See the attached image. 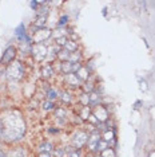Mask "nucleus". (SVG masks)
Listing matches in <instances>:
<instances>
[{
    "label": "nucleus",
    "instance_id": "6e6552de",
    "mask_svg": "<svg viewBox=\"0 0 155 157\" xmlns=\"http://www.w3.org/2000/svg\"><path fill=\"white\" fill-rule=\"evenodd\" d=\"M16 56V48L13 46H9V47L5 48V51L3 52L2 56V63L3 65H8V63H12L13 59Z\"/></svg>",
    "mask_w": 155,
    "mask_h": 157
},
{
    "label": "nucleus",
    "instance_id": "f03ea898",
    "mask_svg": "<svg viewBox=\"0 0 155 157\" xmlns=\"http://www.w3.org/2000/svg\"><path fill=\"white\" fill-rule=\"evenodd\" d=\"M5 73H7V75L11 78V79H20V78L24 75V67L22 65V62L13 60L12 63H9L8 65Z\"/></svg>",
    "mask_w": 155,
    "mask_h": 157
},
{
    "label": "nucleus",
    "instance_id": "2f4dec72",
    "mask_svg": "<svg viewBox=\"0 0 155 157\" xmlns=\"http://www.w3.org/2000/svg\"><path fill=\"white\" fill-rule=\"evenodd\" d=\"M38 157H51V156H50V153H39Z\"/></svg>",
    "mask_w": 155,
    "mask_h": 157
},
{
    "label": "nucleus",
    "instance_id": "20e7f679",
    "mask_svg": "<svg viewBox=\"0 0 155 157\" xmlns=\"http://www.w3.org/2000/svg\"><path fill=\"white\" fill-rule=\"evenodd\" d=\"M92 116L96 118V121L99 124H104L106 121L108 120V109L102 105H98V106H95L92 110Z\"/></svg>",
    "mask_w": 155,
    "mask_h": 157
},
{
    "label": "nucleus",
    "instance_id": "a211bd4d",
    "mask_svg": "<svg viewBox=\"0 0 155 157\" xmlns=\"http://www.w3.org/2000/svg\"><path fill=\"white\" fill-rule=\"evenodd\" d=\"M64 48L67 50V51H70V52H75V51H78L76 42H74V40H68V42H67V43H66Z\"/></svg>",
    "mask_w": 155,
    "mask_h": 157
},
{
    "label": "nucleus",
    "instance_id": "bb28decb",
    "mask_svg": "<svg viewBox=\"0 0 155 157\" xmlns=\"http://www.w3.org/2000/svg\"><path fill=\"white\" fill-rule=\"evenodd\" d=\"M41 108H43V110H45V112H47V110H52L54 109V103H52V101H44L43 102V105H41Z\"/></svg>",
    "mask_w": 155,
    "mask_h": 157
},
{
    "label": "nucleus",
    "instance_id": "c85d7f7f",
    "mask_svg": "<svg viewBox=\"0 0 155 157\" xmlns=\"http://www.w3.org/2000/svg\"><path fill=\"white\" fill-rule=\"evenodd\" d=\"M68 20H70L68 15H63V16L60 17V19H59L58 24H59V26H64V24H67V23H68Z\"/></svg>",
    "mask_w": 155,
    "mask_h": 157
},
{
    "label": "nucleus",
    "instance_id": "ddd939ff",
    "mask_svg": "<svg viewBox=\"0 0 155 157\" xmlns=\"http://www.w3.org/2000/svg\"><path fill=\"white\" fill-rule=\"evenodd\" d=\"M79 117L80 120H88L91 117V108L90 106H82V109H80V113H79Z\"/></svg>",
    "mask_w": 155,
    "mask_h": 157
},
{
    "label": "nucleus",
    "instance_id": "c756f323",
    "mask_svg": "<svg viewBox=\"0 0 155 157\" xmlns=\"http://www.w3.org/2000/svg\"><path fill=\"white\" fill-rule=\"evenodd\" d=\"M68 157H80V151L79 149H72V151H68Z\"/></svg>",
    "mask_w": 155,
    "mask_h": 157
},
{
    "label": "nucleus",
    "instance_id": "f257e3e1",
    "mask_svg": "<svg viewBox=\"0 0 155 157\" xmlns=\"http://www.w3.org/2000/svg\"><path fill=\"white\" fill-rule=\"evenodd\" d=\"M2 124V137L7 141L20 140L26 132V122L23 121L20 113L8 112L0 118Z\"/></svg>",
    "mask_w": 155,
    "mask_h": 157
},
{
    "label": "nucleus",
    "instance_id": "72a5a7b5",
    "mask_svg": "<svg viewBox=\"0 0 155 157\" xmlns=\"http://www.w3.org/2000/svg\"><path fill=\"white\" fill-rule=\"evenodd\" d=\"M0 157H8V156H7V153H4L3 151H0Z\"/></svg>",
    "mask_w": 155,
    "mask_h": 157
},
{
    "label": "nucleus",
    "instance_id": "7c9ffc66",
    "mask_svg": "<svg viewBox=\"0 0 155 157\" xmlns=\"http://www.w3.org/2000/svg\"><path fill=\"white\" fill-rule=\"evenodd\" d=\"M30 6H31V8H32L34 10V11H35V10H36V11H38V2H31L30 3Z\"/></svg>",
    "mask_w": 155,
    "mask_h": 157
},
{
    "label": "nucleus",
    "instance_id": "4be33fe9",
    "mask_svg": "<svg viewBox=\"0 0 155 157\" xmlns=\"http://www.w3.org/2000/svg\"><path fill=\"white\" fill-rule=\"evenodd\" d=\"M107 148H108V142H106L104 140H100L99 144L96 145V151H95V152H100L102 153L104 149H107Z\"/></svg>",
    "mask_w": 155,
    "mask_h": 157
},
{
    "label": "nucleus",
    "instance_id": "1a4fd4ad",
    "mask_svg": "<svg viewBox=\"0 0 155 157\" xmlns=\"http://www.w3.org/2000/svg\"><path fill=\"white\" fill-rule=\"evenodd\" d=\"M75 74H76V77L79 78L80 82H86L90 78V71H88V69H87L86 66H82Z\"/></svg>",
    "mask_w": 155,
    "mask_h": 157
},
{
    "label": "nucleus",
    "instance_id": "cd10ccee",
    "mask_svg": "<svg viewBox=\"0 0 155 157\" xmlns=\"http://www.w3.org/2000/svg\"><path fill=\"white\" fill-rule=\"evenodd\" d=\"M67 42H68V38H67V36H63V38L56 39V44H58V46H60V47H64Z\"/></svg>",
    "mask_w": 155,
    "mask_h": 157
},
{
    "label": "nucleus",
    "instance_id": "9d476101",
    "mask_svg": "<svg viewBox=\"0 0 155 157\" xmlns=\"http://www.w3.org/2000/svg\"><path fill=\"white\" fill-rule=\"evenodd\" d=\"M66 82H67V85H70L72 87L80 86V81L76 77V74H68V75H66Z\"/></svg>",
    "mask_w": 155,
    "mask_h": 157
},
{
    "label": "nucleus",
    "instance_id": "7ed1b4c3",
    "mask_svg": "<svg viewBox=\"0 0 155 157\" xmlns=\"http://www.w3.org/2000/svg\"><path fill=\"white\" fill-rule=\"evenodd\" d=\"M31 52H32V55H34V58L36 62H43L48 55V48L44 43H39V44L32 46Z\"/></svg>",
    "mask_w": 155,
    "mask_h": 157
},
{
    "label": "nucleus",
    "instance_id": "6ab92c4d",
    "mask_svg": "<svg viewBox=\"0 0 155 157\" xmlns=\"http://www.w3.org/2000/svg\"><path fill=\"white\" fill-rule=\"evenodd\" d=\"M59 95H58V91L55 90L54 87H50L47 90V98H48V101H55L56 98H58Z\"/></svg>",
    "mask_w": 155,
    "mask_h": 157
},
{
    "label": "nucleus",
    "instance_id": "393cba45",
    "mask_svg": "<svg viewBox=\"0 0 155 157\" xmlns=\"http://www.w3.org/2000/svg\"><path fill=\"white\" fill-rule=\"evenodd\" d=\"M66 116H67L66 109H63V108H58V109L55 110V117H58V118H64Z\"/></svg>",
    "mask_w": 155,
    "mask_h": 157
},
{
    "label": "nucleus",
    "instance_id": "aec40b11",
    "mask_svg": "<svg viewBox=\"0 0 155 157\" xmlns=\"http://www.w3.org/2000/svg\"><path fill=\"white\" fill-rule=\"evenodd\" d=\"M100 156L102 157H116V153H115V151L111 148V146H108L107 149H104V151L100 153Z\"/></svg>",
    "mask_w": 155,
    "mask_h": 157
},
{
    "label": "nucleus",
    "instance_id": "2eb2a0df",
    "mask_svg": "<svg viewBox=\"0 0 155 157\" xmlns=\"http://www.w3.org/2000/svg\"><path fill=\"white\" fill-rule=\"evenodd\" d=\"M70 55H71V52H70V51H67L66 48H62L60 51L58 52V55H56V56H58V58L60 59L62 62H67V60L70 59Z\"/></svg>",
    "mask_w": 155,
    "mask_h": 157
},
{
    "label": "nucleus",
    "instance_id": "c9c22d12",
    "mask_svg": "<svg viewBox=\"0 0 155 157\" xmlns=\"http://www.w3.org/2000/svg\"><path fill=\"white\" fill-rule=\"evenodd\" d=\"M0 137H2V124H0Z\"/></svg>",
    "mask_w": 155,
    "mask_h": 157
},
{
    "label": "nucleus",
    "instance_id": "f8f14e48",
    "mask_svg": "<svg viewBox=\"0 0 155 157\" xmlns=\"http://www.w3.org/2000/svg\"><path fill=\"white\" fill-rule=\"evenodd\" d=\"M99 102H100V94L99 93H95L92 91L90 94V108H95V106H98L99 105Z\"/></svg>",
    "mask_w": 155,
    "mask_h": 157
},
{
    "label": "nucleus",
    "instance_id": "dca6fc26",
    "mask_svg": "<svg viewBox=\"0 0 155 157\" xmlns=\"http://www.w3.org/2000/svg\"><path fill=\"white\" fill-rule=\"evenodd\" d=\"M45 22H47V16H38L36 20H35V23H34V27L44 28L45 27Z\"/></svg>",
    "mask_w": 155,
    "mask_h": 157
},
{
    "label": "nucleus",
    "instance_id": "e433bc0d",
    "mask_svg": "<svg viewBox=\"0 0 155 157\" xmlns=\"http://www.w3.org/2000/svg\"><path fill=\"white\" fill-rule=\"evenodd\" d=\"M98 157H102V156H98Z\"/></svg>",
    "mask_w": 155,
    "mask_h": 157
},
{
    "label": "nucleus",
    "instance_id": "b1692460",
    "mask_svg": "<svg viewBox=\"0 0 155 157\" xmlns=\"http://www.w3.org/2000/svg\"><path fill=\"white\" fill-rule=\"evenodd\" d=\"M60 99L63 101V103H70L71 102V94L68 91H63L60 95Z\"/></svg>",
    "mask_w": 155,
    "mask_h": 157
},
{
    "label": "nucleus",
    "instance_id": "473e14b6",
    "mask_svg": "<svg viewBox=\"0 0 155 157\" xmlns=\"http://www.w3.org/2000/svg\"><path fill=\"white\" fill-rule=\"evenodd\" d=\"M48 133H58V129H48Z\"/></svg>",
    "mask_w": 155,
    "mask_h": 157
},
{
    "label": "nucleus",
    "instance_id": "f3484780",
    "mask_svg": "<svg viewBox=\"0 0 155 157\" xmlns=\"http://www.w3.org/2000/svg\"><path fill=\"white\" fill-rule=\"evenodd\" d=\"M51 149H52V145L47 141L41 142V144L39 145V151H40V153H50Z\"/></svg>",
    "mask_w": 155,
    "mask_h": 157
},
{
    "label": "nucleus",
    "instance_id": "0eeeda50",
    "mask_svg": "<svg viewBox=\"0 0 155 157\" xmlns=\"http://www.w3.org/2000/svg\"><path fill=\"white\" fill-rule=\"evenodd\" d=\"M100 140H102L100 133H99V132H98L96 129H95L92 133L88 136V141H87V146H88V149H90L91 152H95V151H96V145L99 144Z\"/></svg>",
    "mask_w": 155,
    "mask_h": 157
},
{
    "label": "nucleus",
    "instance_id": "412c9836",
    "mask_svg": "<svg viewBox=\"0 0 155 157\" xmlns=\"http://www.w3.org/2000/svg\"><path fill=\"white\" fill-rule=\"evenodd\" d=\"M80 60V52L79 51H75V52H71L70 55V59L68 62H72V63H78Z\"/></svg>",
    "mask_w": 155,
    "mask_h": 157
},
{
    "label": "nucleus",
    "instance_id": "9b49d317",
    "mask_svg": "<svg viewBox=\"0 0 155 157\" xmlns=\"http://www.w3.org/2000/svg\"><path fill=\"white\" fill-rule=\"evenodd\" d=\"M100 136H102V140H104L106 142H108V144H110L111 141L115 142V132H114V130L107 129L106 132H103V133H102Z\"/></svg>",
    "mask_w": 155,
    "mask_h": 157
},
{
    "label": "nucleus",
    "instance_id": "f704fd0d",
    "mask_svg": "<svg viewBox=\"0 0 155 157\" xmlns=\"http://www.w3.org/2000/svg\"><path fill=\"white\" fill-rule=\"evenodd\" d=\"M140 103H142L140 101H138V102L135 103V109H139V108H140Z\"/></svg>",
    "mask_w": 155,
    "mask_h": 157
},
{
    "label": "nucleus",
    "instance_id": "5701e85b",
    "mask_svg": "<svg viewBox=\"0 0 155 157\" xmlns=\"http://www.w3.org/2000/svg\"><path fill=\"white\" fill-rule=\"evenodd\" d=\"M54 156L55 157H66L67 156V151L63 148H56L54 151Z\"/></svg>",
    "mask_w": 155,
    "mask_h": 157
},
{
    "label": "nucleus",
    "instance_id": "39448f33",
    "mask_svg": "<svg viewBox=\"0 0 155 157\" xmlns=\"http://www.w3.org/2000/svg\"><path fill=\"white\" fill-rule=\"evenodd\" d=\"M88 136L90 134H87L86 132H83V130L78 132V133L74 136V140H72V144L75 146V149H82L83 146H86L87 141H88Z\"/></svg>",
    "mask_w": 155,
    "mask_h": 157
},
{
    "label": "nucleus",
    "instance_id": "a878e982",
    "mask_svg": "<svg viewBox=\"0 0 155 157\" xmlns=\"http://www.w3.org/2000/svg\"><path fill=\"white\" fill-rule=\"evenodd\" d=\"M83 89H84V93L91 94V93L94 91V85L91 83V82H86V83H84V86H83Z\"/></svg>",
    "mask_w": 155,
    "mask_h": 157
},
{
    "label": "nucleus",
    "instance_id": "4468645a",
    "mask_svg": "<svg viewBox=\"0 0 155 157\" xmlns=\"http://www.w3.org/2000/svg\"><path fill=\"white\" fill-rule=\"evenodd\" d=\"M52 74H54V70H52L51 65H45V66L41 67V77H43V78L48 79V78L52 77Z\"/></svg>",
    "mask_w": 155,
    "mask_h": 157
},
{
    "label": "nucleus",
    "instance_id": "423d86ee",
    "mask_svg": "<svg viewBox=\"0 0 155 157\" xmlns=\"http://www.w3.org/2000/svg\"><path fill=\"white\" fill-rule=\"evenodd\" d=\"M51 35H52V33H51V30H48V28H38V30L34 33L32 42H35V44L43 43V42H45V39H48Z\"/></svg>",
    "mask_w": 155,
    "mask_h": 157
}]
</instances>
